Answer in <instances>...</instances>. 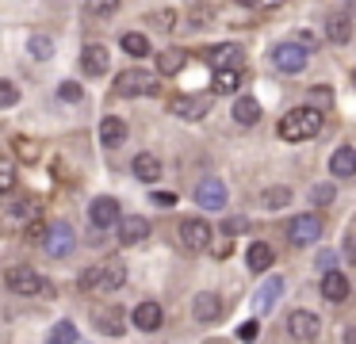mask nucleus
<instances>
[{"label":"nucleus","instance_id":"obj_16","mask_svg":"<svg viewBox=\"0 0 356 344\" xmlns=\"http://www.w3.org/2000/svg\"><path fill=\"white\" fill-rule=\"evenodd\" d=\"M115 229H119V245H138V241L149 237V222L142 218V214H127V218H119Z\"/></svg>","mask_w":356,"mask_h":344},{"label":"nucleus","instance_id":"obj_28","mask_svg":"<svg viewBox=\"0 0 356 344\" xmlns=\"http://www.w3.org/2000/svg\"><path fill=\"white\" fill-rule=\"evenodd\" d=\"M184 61H188L184 50H161V54H157V73L172 76V73H180V69H184Z\"/></svg>","mask_w":356,"mask_h":344},{"label":"nucleus","instance_id":"obj_17","mask_svg":"<svg viewBox=\"0 0 356 344\" xmlns=\"http://www.w3.org/2000/svg\"><path fill=\"white\" fill-rule=\"evenodd\" d=\"M211 69H230V65H245V50L238 42H222V46H211L207 50Z\"/></svg>","mask_w":356,"mask_h":344},{"label":"nucleus","instance_id":"obj_10","mask_svg":"<svg viewBox=\"0 0 356 344\" xmlns=\"http://www.w3.org/2000/svg\"><path fill=\"white\" fill-rule=\"evenodd\" d=\"M119 218H123V211H119V203L111 195H100V199L88 203V222H92L96 229H111Z\"/></svg>","mask_w":356,"mask_h":344},{"label":"nucleus","instance_id":"obj_13","mask_svg":"<svg viewBox=\"0 0 356 344\" xmlns=\"http://www.w3.org/2000/svg\"><path fill=\"white\" fill-rule=\"evenodd\" d=\"M280 295H284V279H280V275H268V279L257 287V295H253V310L257 313H272L276 302H280Z\"/></svg>","mask_w":356,"mask_h":344},{"label":"nucleus","instance_id":"obj_3","mask_svg":"<svg viewBox=\"0 0 356 344\" xmlns=\"http://www.w3.org/2000/svg\"><path fill=\"white\" fill-rule=\"evenodd\" d=\"M4 287L12 290V295H24V298H50V283L42 279L35 268H27V264H16V268H8L4 272Z\"/></svg>","mask_w":356,"mask_h":344},{"label":"nucleus","instance_id":"obj_33","mask_svg":"<svg viewBox=\"0 0 356 344\" xmlns=\"http://www.w3.org/2000/svg\"><path fill=\"white\" fill-rule=\"evenodd\" d=\"M333 199H337V188H333V183H314V188H310V203L314 206H330Z\"/></svg>","mask_w":356,"mask_h":344},{"label":"nucleus","instance_id":"obj_35","mask_svg":"<svg viewBox=\"0 0 356 344\" xmlns=\"http://www.w3.org/2000/svg\"><path fill=\"white\" fill-rule=\"evenodd\" d=\"M77 336H81V333H77V325H73V321H58V325L50 329V341H58V344H62V341L73 344Z\"/></svg>","mask_w":356,"mask_h":344},{"label":"nucleus","instance_id":"obj_14","mask_svg":"<svg viewBox=\"0 0 356 344\" xmlns=\"http://www.w3.org/2000/svg\"><path fill=\"white\" fill-rule=\"evenodd\" d=\"M207 111H211V99L207 96H177V99H172V115L184 119V122H200Z\"/></svg>","mask_w":356,"mask_h":344},{"label":"nucleus","instance_id":"obj_7","mask_svg":"<svg viewBox=\"0 0 356 344\" xmlns=\"http://www.w3.org/2000/svg\"><path fill=\"white\" fill-rule=\"evenodd\" d=\"M211 222L207 218H184L180 222V245H184L188 252H203L211 245Z\"/></svg>","mask_w":356,"mask_h":344},{"label":"nucleus","instance_id":"obj_42","mask_svg":"<svg viewBox=\"0 0 356 344\" xmlns=\"http://www.w3.org/2000/svg\"><path fill=\"white\" fill-rule=\"evenodd\" d=\"M234 4H241V8H280L284 0H234Z\"/></svg>","mask_w":356,"mask_h":344},{"label":"nucleus","instance_id":"obj_18","mask_svg":"<svg viewBox=\"0 0 356 344\" xmlns=\"http://www.w3.org/2000/svg\"><path fill=\"white\" fill-rule=\"evenodd\" d=\"M161 321H165V313H161V306H157V302H138V306H134V313H131V325L142 329V333H157Z\"/></svg>","mask_w":356,"mask_h":344},{"label":"nucleus","instance_id":"obj_11","mask_svg":"<svg viewBox=\"0 0 356 344\" xmlns=\"http://www.w3.org/2000/svg\"><path fill=\"white\" fill-rule=\"evenodd\" d=\"M195 203H200L203 211H222L226 206V183L218 180V176L200 180V188H195Z\"/></svg>","mask_w":356,"mask_h":344},{"label":"nucleus","instance_id":"obj_5","mask_svg":"<svg viewBox=\"0 0 356 344\" xmlns=\"http://www.w3.org/2000/svg\"><path fill=\"white\" fill-rule=\"evenodd\" d=\"M115 92L119 96H157V76L146 69H127V73H119Z\"/></svg>","mask_w":356,"mask_h":344},{"label":"nucleus","instance_id":"obj_31","mask_svg":"<svg viewBox=\"0 0 356 344\" xmlns=\"http://www.w3.org/2000/svg\"><path fill=\"white\" fill-rule=\"evenodd\" d=\"M261 203L268 206V211H280V206H287V203H291V191H287V188H264Z\"/></svg>","mask_w":356,"mask_h":344},{"label":"nucleus","instance_id":"obj_27","mask_svg":"<svg viewBox=\"0 0 356 344\" xmlns=\"http://www.w3.org/2000/svg\"><path fill=\"white\" fill-rule=\"evenodd\" d=\"M325 38L337 46H345L348 38H353V23H348V15H330L325 19Z\"/></svg>","mask_w":356,"mask_h":344},{"label":"nucleus","instance_id":"obj_39","mask_svg":"<svg viewBox=\"0 0 356 344\" xmlns=\"http://www.w3.org/2000/svg\"><path fill=\"white\" fill-rule=\"evenodd\" d=\"M245 226H249V222L238 214V218H226V222H222V234H226V237H238V234H245Z\"/></svg>","mask_w":356,"mask_h":344},{"label":"nucleus","instance_id":"obj_12","mask_svg":"<svg viewBox=\"0 0 356 344\" xmlns=\"http://www.w3.org/2000/svg\"><path fill=\"white\" fill-rule=\"evenodd\" d=\"M111 65V50L104 42H85V50H81V69H85L88 76H104Z\"/></svg>","mask_w":356,"mask_h":344},{"label":"nucleus","instance_id":"obj_44","mask_svg":"<svg viewBox=\"0 0 356 344\" xmlns=\"http://www.w3.org/2000/svg\"><path fill=\"white\" fill-rule=\"evenodd\" d=\"M172 19H177V15H172V12H161V15H157V19H154V23H157V27H161V31H169V27H172Z\"/></svg>","mask_w":356,"mask_h":344},{"label":"nucleus","instance_id":"obj_40","mask_svg":"<svg viewBox=\"0 0 356 344\" xmlns=\"http://www.w3.org/2000/svg\"><path fill=\"white\" fill-rule=\"evenodd\" d=\"M16 153H19L24 161H35V157H39V145H31L27 138H16Z\"/></svg>","mask_w":356,"mask_h":344},{"label":"nucleus","instance_id":"obj_20","mask_svg":"<svg viewBox=\"0 0 356 344\" xmlns=\"http://www.w3.org/2000/svg\"><path fill=\"white\" fill-rule=\"evenodd\" d=\"M92 318H96V325H100V333H108V336H119L127 325V313L119 310V306H100Z\"/></svg>","mask_w":356,"mask_h":344},{"label":"nucleus","instance_id":"obj_19","mask_svg":"<svg viewBox=\"0 0 356 344\" xmlns=\"http://www.w3.org/2000/svg\"><path fill=\"white\" fill-rule=\"evenodd\" d=\"M330 172L337 176V180H348V176H356V149H353V145H337V149H333Z\"/></svg>","mask_w":356,"mask_h":344},{"label":"nucleus","instance_id":"obj_9","mask_svg":"<svg viewBox=\"0 0 356 344\" xmlns=\"http://www.w3.org/2000/svg\"><path fill=\"white\" fill-rule=\"evenodd\" d=\"M318 333H322V321H318V313L295 310L291 318H287V336H291V341H318Z\"/></svg>","mask_w":356,"mask_h":344},{"label":"nucleus","instance_id":"obj_45","mask_svg":"<svg viewBox=\"0 0 356 344\" xmlns=\"http://www.w3.org/2000/svg\"><path fill=\"white\" fill-rule=\"evenodd\" d=\"M295 42H302V46H314V35H310V31H299V35H295Z\"/></svg>","mask_w":356,"mask_h":344},{"label":"nucleus","instance_id":"obj_22","mask_svg":"<svg viewBox=\"0 0 356 344\" xmlns=\"http://www.w3.org/2000/svg\"><path fill=\"white\" fill-rule=\"evenodd\" d=\"M322 298H330V302H345L348 298V279L337 272V268L322 272Z\"/></svg>","mask_w":356,"mask_h":344},{"label":"nucleus","instance_id":"obj_8","mask_svg":"<svg viewBox=\"0 0 356 344\" xmlns=\"http://www.w3.org/2000/svg\"><path fill=\"white\" fill-rule=\"evenodd\" d=\"M287 237H291V245H314L322 237V218L318 214H295L291 226H287Z\"/></svg>","mask_w":356,"mask_h":344},{"label":"nucleus","instance_id":"obj_46","mask_svg":"<svg viewBox=\"0 0 356 344\" xmlns=\"http://www.w3.org/2000/svg\"><path fill=\"white\" fill-rule=\"evenodd\" d=\"M345 341H348V344H353V341H356V329H348V333H345Z\"/></svg>","mask_w":356,"mask_h":344},{"label":"nucleus","instance_id":"obj_25","mask_svg":"<svg viewBox=\"0 0 356 344\" xmlns=\"http://www.w3.org/2000/svg\"><path fill=\"white\" fill-rule=\"evenodd\" d=\"M272 260H276L272 245H264V241H253V245H249V252H245L249 272H268V268H272Z\"/></svg>","mask_w":356,"mask_h":344},{"label":"nucleus","instance_id":"obj_30","mask_svg":"<svg viewBox=\"0 0 356 344\" xmlns=\"http://www.w3.org/2000/svg\"><path fill=\"white\" fill-rule=\"evenodd\" d=\"M27 54L39 58V61H50V58H54V38H50V35H31V38H27Z\"/></svg>","mask_w":356,"mask_h":344},{"label":"nucleus","instance_id":"obj_38","mask_svg":"<svg viewBox=\"0 0 356 344\" xmlns=\"http://www.w3.org/2000/svg\"><path fill=\"white\" fill-rule=\"evenodd\" d=\"M149 203L161 206V211H172V206H177V195H172V191H154V195H149Z\"/></svg>","mask_w":356,"mask_h":344},{"label":"nucleus","instance_id":"obj_41","mask_svg":"<svg viewBox=\"0 0 356 344\" xmlns=\"http://www.w3.org/2000/svg\"><path fill=\"white\" fill-rule=\"evenodd\" d=\"M314 264L322 268V272H330V268L337 264V252H330V249H325V252H318V260H314Z\"/></svg>","mask_w":356,"mask_h":344},{"label":"nucleus","instance_id":"obj_43","mask_svg":"<svg viewBox=\"0 0 356 344\" xmlns=\"http://www.w3.org/2000/svg\"><path fill=\"white\" fill-rule=\"evenodd\" d=\"M257 333H261V325H257V321H245V325L238 329V336H241V341H253Z\"/></svg>","mask_w":356,"mask_h":344},{"label":"nucleus","instance_id":"obj_29","mask_svg":"<svg viewBox=\"0 0 356 344\" xmlns=\"http://www.w3.org/2000/svg\"><path fill=\"white\" fill-rule=\"evenodd\" d=\"M119 46H123L131 58H146V54H149V38L138 35V31H127V35L119 38Z\"/></svg>","mask_w":356,"mask_h":344},{"label":"nucleus","instance_id":"obj_34","mask_svg":"<svg viewBox=\"0 0 356 344\" xmlns=\"http://www.w3.org/2000/svg\"><path fill=\"white\" fill-rule=\"evenodd\" d=\"M12 188H16V168H12V161L0 157V199L8 195Z\"/></svg>","mask_w":356,"mask_h":344},{"label":"nucleus","instance_id":"obj_2","mask_svg":"<svg viewBox=\"0 0 356 344\" xmlns=\"http://www.w3.org/2000/svg\"><path fill=\"white\" fill-rule=\"evenodd\" d=\"M322 130V111L314 107H295L280 119V138L284 142H302V138H314Z\"/></svg>","mask_w":356,"mask_h":344},{"label":"nucleus","instance_id":"obj_26","mask_svg":"<svg viewBox=\"0 0 356 344\" xmlns=\"http://www.w3.org/2000/svg\"><path fill=\"white\" fill-rule=\"evenodd\" d=\"M234 122H238V126H253L257 119H261V104H257L253 96H241V99H234Z\"/></svg>","mask_w":356,"mask_h":344},{"label":"nucleus","instance_id":"obj_37","mask_svg":"<svg viewBox=\"0 0 356 344\" xmlns=\"http://www.w3.org/2000/svg\"><path fill=\"white\" fill-rule=\"evenodd\" d=\"M16 104H19V88L0 76V107H16Z\"/></svg>","mask_w":356,"mask_h":344},{"label":"nucleus","instance_id":"obj_23","mask_svg":"<svg viewBox=\"0 0 356 344\" xmlns=\"http://www.w3.org/2000/svg\"><path fill=\"white\" fill-rule=\"evenodd\" d=\"M241 81H245V73H241V65L215 69V84H211V88H215L218 96H234V92L241 88Z\"/></svg>","mask_w":356,"mask_h":344},{"label":"nucleus","instance_id":"obj_15","mask_svg":"<svg viewBox=\"0 0 356 344\" xmlns=\"http://www.w3.org/2000/svg\"><path fill=\"white\" fill-rule=\"evenodd\" d=\"M192 318L200 321V325H211V321H218V318H222V298H218L215 290H203V295H195Z\"/></svg>","mask_w":356,"mask_h":344},{"label":"nucleus","instance_id":"obj_4","mask_svg":"<svg viewBox=\"0 0 356 344\" xmlns=\"http://www.w3.org/2000/svg\"><path fill=\"white\" fill-rule=\"evenodd\" d=\"M39 237H42L47 256H54V260H65L73 249H77V237H73L70 222H54V226H47V234H39Z\"/></svg>","mask_w":356,"mask_h":344},{"label":"nucleus","instance_id":"obj_6","mask_svg":"<svg viewBox=\"0 0 356 344\" xmlns=\"http://www.w3.org/2000/svg\"><path fill=\"white\" fill-rule=\"evenodd\" d=\"M310 61V50L302 42H280L276 50H272V65L280 69V73H302Z\"/></svg>","mask_w":356,"mask_h":344},{"label":"nucleus","instance_id":"obj_32","mask_svg":"<svg viewBox=\"0 0 356 344\" xmlns=\"http://www.w3.org/2000/svg\"><path fill=\"white\" fill-rule=\"evenodd\" d=\"M85 12L96 15V19H108V15L119 12V0H85Z\"/></svg>","mask_w":356,"mask_h":344},{"label":"nucleus","instance_id":"obj_24","mask_svg":"<svg viewBox=\"0 0 356 344\" xmlns=\"http://www.w3.org/2000/svg\"><path fill=\"white\" fill-rule=\"evenodd\" d=\"M131 172L138 176L142 183H157V176H161V161H157V153H138V157L131 161Z\"/></svg>","mask_w":356,"mask_h":344},{"label":"nucleus","instance_id":"obj_21","mask_svg":"<svg viewBox=\"0 0 356 344\" xmlns=\"http://www.w3.org/2000/svg\"><path fill=\"white\" fill-rule=\"evenodd\" d=\"M100 142L108 145V149H115V145L127 142V122L119 119V115H104L100 119Z\"/></svg>","mask_w":356,"mask_h":344},{"label":"nucleus","instance_id":"obj_1","mask_svg":"<svg viewBox=\"0 0 356 344\" xmlns=\"http://www.w3.org/2000/svg\"><path fill=\"white\" fill-rule=\"evenodd\" d=\"M123 283H127V264H119V260L96 264L81 275V287H85L88 295H111V290H119Z\"/></svg>","mask_w":356,"mask_h":344},{"label":"nucleus","instance_id":"obj_36","mask_svg":"<svg viewBox=\"0 0 356 344\" xmlns=\"http://www.w3.org/2000/svg\"><path fill=\"white\" fill-rule=\"evenodd\" d=\"M58 99H70V104H81V99H85V88H81L77 81H62V84H58Z\"/></svg>","mask_w":356,"mask_h":344}]
</instances>
